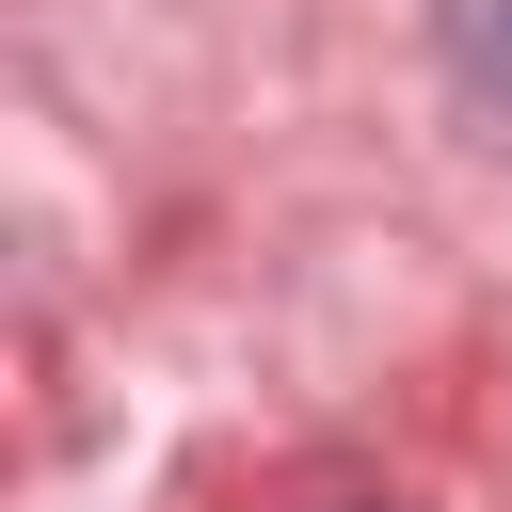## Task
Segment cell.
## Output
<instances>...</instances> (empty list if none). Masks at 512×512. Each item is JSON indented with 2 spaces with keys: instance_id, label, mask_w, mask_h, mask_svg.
<instances>
[{
  "instance_id": "2",
  "label": "cell",
  "mask_w": 512,
  "mask_h": 512,
  "mask_svg": "<svg viewBox=\"0 0 512 512\" xmlns=\"http://www.w3.org/2000/svg\"><path fill=\"white\" fill-rule=\"evenodd\" d=\"M352 512H368V496H352Z\"/></svg>"
},
{
  "instance_id": "1",
  "label": "cell",
  "mask_w": 512,
  "mask_h": 512,
  "mask_svg": "<svg viewBox=\"0 0 512 512\" xmlns=\"http://www.w3.org/2000/svg\"><path fill=\"white\" fill-rule=\"evenodd\" d=\"M464 64H480V80L512 96V0H496V16H464Z\"/></svg>"
}]
</instances>
